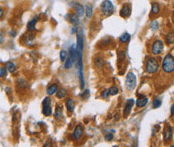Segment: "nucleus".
<instances>
[{
	"instance_id": "6e6552de",
	"label": "nucleus",
	"mask_w": 174,
	"mask_h": 147,
	"mask_svg": "<svg viewBox=\"0 0 174 147\" xmlns=\"http://www.w3.org/2000/svg\"><path fill=\"white\" fill-rule=\"evenodd\" d=\"M163 48H164V44L161 39H156L154 40V42L152 43V47H151V52L153 55H159L161 54L163 51Z\"/></svg>"
},
{
	"instance_id": "ea45409f",
	"label": "nucleus",
	"mask_w": 174,
	"mask_h": 147,
	"mask_svg": "<svg viewBox=\"0 0 174 147\" xmlns=\"http://www.w3.org/2000/svg\"><path fill=\"white\" fill-rule=\"evenodd\" d=\"M5 15V12H4V9L2 8V7H0V20L3 19V17Z\"/></svg>"
},
{
	"instance_id": "a211bd4d",
	"label": "nucleus",
	"mask_w": 174,
	"mask_h": 147,
	"mask_svg": "<svg viewBox=\"0 0 174 147\" xmlns=\"http://www.w3.org/2000/svg\"><path fill=\"white\" fill-rule=\"evenodd\" d=\"M16 87H17V90L19 91H24L26 90V88L28 87V83L27 81L24 79V78H18L17 81H16Z\"/></svg>"
},
{
	"instance_id": "ddd939ff",
	"label": "nucleus",
	"mask_w": 174,
	"mask_h": 147,
	"mask_svg": "<svg viewBox=\"0 0 174 147\" xmlns=\"http://www.w3.org/2000/svg\"><path fill=\"white\" fill-rule=\"evenodd\" d=\"M54 118H55L56 121H62L64 119L62 105H60V104H57L56 105L55 111H54Z\"/></svg>"
},
{
	"instance_id": "423d86ee",
	"label": "nucleus",
	"mask_w": 174,
	"mask_h": 147,
	"mask_svg": "<svg viewBox=\"0 0 174 147\" xmlns=\"http://www.w3.org/2000/svg\"><path fill=\"white\" fill-rule=\"evenodd\" d=\"M125 86L128 91H132L136 87V75L134 74L132 71L127 73L125 79Z\"/></svg>"
},
{
	"instance_id": "393cba45",
	"label": "nucleus",
	"mask_w": 174,
	"mask_h": 147,
	"mask_svg": "<svg viewBox=\"0 0 174 147\" xmlns=\"http://www.w3.org/2000/svg\"><path fill=\"white\" fill-rule=\"evenodd\" d=\"M5 67H6V70L8 71V72H10V73H14L16 71V64L14 62H12V61L6 62Z\"/></svg>"
},
{
	"instance_id": "6ab92c4d",
	"label": "nucleus",
	"mask_w": 174,
	"mask_h": 147,
	"mask_svg": "<svg viewBox=\"0 0 174 147\" xmlns=\"http://www.w3.org/2000/svg\"><path fill=\"white\" fill-rule=\"evenodd\" d=\"M110 44H111V38L109 37H105V38H102L101 40L98 42V48H101V49H106V48H109L110 47Z\"/></svg>"
},
{
	"instance_id": "7c9ffc66",
	"label": "nucleus",
	"mask_w": 174,
	"mask_h": 147,
	"mask_svg": "<svg viewBox=\"0 0 174 147\" xmlns=\"http://www.w3.org/2000/svg\"><path fill=\"white\" fill-rule=\"evenodd\" d=\"M160 106H161V100L159 98H155L153 100V102H152V107L156 109V108H159Z\"/></svg>"
},
{
	"instance_id": "2eb2a0df",
	"label": "nucleus",
	"mask_w": 174,
	"mask_h": 147,
	"mask_svg": "<svg viewBox=\"0 0 174 147\" xmlns=\"http://www.w3.org/2000/svg\"><path fill=\"white\" fill-rule=\"evenodd\" d=\"M72 5H74L75 13L77 14L79 17H82L85 14V8L82 4L77 3V2H72Z\"/></svg>"
},
{
	"instance_id": "a19ab883",
	"label": "nucleus",
	"mask_w": 174,
	"mask_h": 147,
	"mask_svg": "<svg viewBox=\"0 0 174 147\" xmlns=\"http://www.w3.org/2000/svg\"><path fill=\"white\" fill-rule=\"evenodd\" d=\"M170 111H171V112H170V114H171V116L174 117V104L171 106V110H170Z\"/></svg>"
},
{
	"instance_id": "f03ea898",
	"label": "nucleus",
	"mask_w": 174,
	"mask_h": 147,
	"mask_svg": "<svg viewBox=\"0 0 174 147\" xmlns=\"http://www.w3.org/2000/svg\"><path fill=\"white\" fill-rule=\"evenodd\" d=\"M162 71L165 74H171L174 72V56L167 54L162 60Z\"/></svg>"
},
{
	"instance_id": "c85d7f7f",
	"label": "nucleus",
	"mask_w": 174,
	"mask_h": 147,
	"mask_svg": "<svg viewBox=\"0 0 174 147\" xmlns=\"http://www.w3.org/2000/svg\"><path fill=\"white\" fill-rule=\"evenodd\" d=\"M117 54H118V63L124 61V60L126 59V52L124 51V50H119V51L117 52Z\"/></svg>"
},
{
	"instance_id": "4c0bfd02",
	"label": "nucleus",
	"mask_w": 174,
	"mask_h": 147,
	"mask_svg": "<svg viewBox=\"0 0 174 147\" xmlns=\"http://www.w3.org/2000/svg\"><path fill=\"white\" fill-rule=\"evenodd\" d=\"M5 40V36H4V33H3L2 30H0V44H2L3 42Z\"/></svg>"
},
{
	"instance_id": "c9c22d12",
	"label": "nucleus",
	"mask_w": 174,
	"mask_h": 147,
	"mask_svg": "<svg viewBox=\"0 0 174 147\" xmlns=\"http://www.w3.org/2000/svg\"><path fill=\"white\" fill-rule=\"evenodd\" d=\"M88 97H89V90L88 89H86V90L81 94V98L83 100H86V99H88Z\"/></svg>"
},
{
	"instance_id": "39448f33",
	"label": "nucleus",
	"mask_w": 174,
	"mask_h": 147,
	"mask_svg": "<svg viewBox=\"0 0 174 147\" xmlns=\"http://www.w3.org/2000/svg\"><path fill=\"white\" fill-rule=\"evenodd\" d=\"M159 69V62L156 58L154 57H150L147 59L146 63H145V72L148 74H154L156 73Z\"/></svg>"
},
{
	"instance_id": "4be33fe9",
	"label": "nucleus",
	"mask_w": 174,
	"mask_h": 147,
	"mask_svg": "<svg viewBox=\"0 0 174 147\" xmlns=\"http://www.w3.org/2000/svg\"><path fill=\"white\" fill-rule=\"evenodd\" d=\"M68 18H69V22L72 25L77 26V25L79 24V18H80V17H79L75 12H71V13L68 14Z\"/></svg>"
},
{
	"instance_id": "473e14b6",
	"label": "nucleus",
	"mask_w": 174,
	"mask_h": 147,
	"mask_svg": "<svg viewBox=\"0 0 174 147\" xmlns=\"http://www.w3.org/2000/svg\"><path fill=\"white\" fill-rule=\"evenodd\" d=\"M7 74V70H6V67L0 65V78H4Z\"/></svg>"
},
{
	"instance_id": "f8f14e48",
	"label": "nucleus",
	"mask_w": 174,
	"mask_h": 147,
	"mask_svg": "<svg viewBox=\"0 0 174 147\" xmlns=\"http://www.w3.org/2000/svg\"><path fill=\"white\" fill-rule=\"evenodd\" d=\"M38 19H39V15H35L31 20H29V22L27 23V26H26L27 32L36 31V24L38 22Z\"/></svg>"
},
{
	"instance_id": "5701e85b",
	"label": "nucleus",
	"mask_w": 174,
	"mask_h": 147,
	"mask_svg": "<svg viewBox=\"0 0 174 147\" xmlns=\"http://www.w3.org/2000/svg\"><path fill=\"white\" fill-rule=\"evenodd\" d=\"M85 16L87 17V19H91V17L93 15V7L91 4H86L85 5Z\"/></svg>"
},
{
	"instance_id": "bb28decb",
	"label": "nucleus",
	"mask_w": 174,
	"mask_h": 147,
	"mask_svg": "<svg viewBox=\"0 0 174 147\" xmlns=\"http://www.w3.org/2000/svg\"><path fill=\"white\" fill-rule=\"evenodd\" d=\"M130 40V34L127 33V32H124L120 37H119V42L121 43V44H126V43H128Z\"/></svg>"
},
{
	"instance_id": "9b49d317",
	"label": "nucleus",
	"mask_w": 174,
	"mask_h": 147,
	"mask_svg": "<svg viewBox=\"0 0 174 147\" xmlns=\"http://www.w3.org/2000/svg\"><path fill=\"white\" fill-rule=\"evenodd\" d=\"M119 15L124 19L128 18L131 15V5H130V3H124L122 5L120 11H119Z\"/></svg>"
},
{
	"instance_id": "7ed1b4c3",
	"label": "nucleus",
	"mask_w": 174,
	"mask_h": 147,
	"mask_svg": "<svg viewBox=\"0 0 174 147\" xmlns=\"http://www.w3.org/2000/svg\"><path fill=\"white\" fill-rule=\"evenodd\" d=\"M77 60V52H76V46L72 45L69 49V54H68L66 60L64 61L63 67L65 69H71V67L74 65Z\"/></svg>"
},
{
	"instance_id": "f704fd0d",
	"label": "nucleus",
	"mask_w": 174,
	"mask_h": 147,
	"mask_svg": "<svg viewBox=\"0 0 174 147\" xmlns=\"http://www.w3.org/2000/svg\"><path fill=\"white\" fill-rule=\"evenodd\" d=\"M101 97L103 99H107L109 97V91H108V89H104V90L101 92Z\"/></svg>"
},
{
	"instance_id": "412c9836",
	"label": "nucleus",
	"mask_w": 174,
	"mask_h": 147,
	"mask_svg": "<svg viewBox=\"0 0 174 147\" xmlns=\"http://www.w3.org/2000/svg\"><path fill=\"white\" fill-rule=\"evenodd\" d=\"M135 103H136V106L138 107V108H143V107H145L147 105L148 98L146 97V96H139Z\"/></svg>"
},
{
	"instance_id": "c756f323",
	"label": "nucleus",
	"mask_w": 174,
	"mask_h": 147,
	"mask_svg": "<svg viewBox=\"0 0 174 147\" xmlns=\"http://www.w3.org/2000/svg\"><path fill=\"white\" fill-rule=\"evenodd\" d=\"M108 91H109V95L113 96V95H117L118 92H119V89L118 87H116L115 85H112L109 87V89H108Z\"/></svg>"
},
{
	"instance_id": "f257e3e1",
	"label": "nucleus",
	"mask_w": 174,
	"mask_h": 147,
	"mask_svg": "<svg viewBox=\"0 0 174 147\" xmlns=\"http://www.w3.org/2000/svg\"><path fill=\"white\" fill-rule=\"evenodd\" d=\"M77 36V43H76V52H77V68H78V75H79V81H80V88H85V79H84V73H83V51H84V37H83L82 30H78L76 33Z\"/></svg>"
},
{
	"instance_id": "9d476101",
	"label": "nucleus",
	"mask_w": 174,
	"mask_h": 147,
	"mask_svg": "<svg viewBox=\"0 0 174 147\" xmlns=\"http://www.w3.org/2000/svg\"><path fill=\"white\" fill-rule=\"evenodd\" d=\"M173 137V130L172 127L169 124H166L164 129H163V139H164L165 143H168L172 140Z\"/></svg>"
},
{
	"instance_id": "e433bc0d",
	"label": "nucleus",
	"mask_w": 174,
	"mask_h": 147,
	"mask_svg": "<svg viewBox=\"0 0 174 147\" xmlns=\"http://www.w3.org/2000/svg\"><path fill=\"white\" fill-rule=\"evenodd\" d=\"M104 139H105V140H106V141H111L112 139H113V134H112V133H107V134H105Z\"/></svg>"
},
{
	"instance_id": "f3484780",
	"label": "nucleus",
	"mask_w": 174,
	"mask_h": 147,
	"mask_svg": "<svg viewBox=\"0 0 174 147\" xmlns=\"http://www.w3.org/2000/svg\"><path fill=\"white\" fill-rule=\"evenodd\" d=\"M65 107H66V109L68 111V113H73L74 111V108H75V102L74 100L70 98V97H67L65 99Z\"/></svg>"
},
{
	"instance_id": "cd10ccee",
	"label": "nucleus",
	"mask_w": 174,
	"mask_h": 147,
	"mask_svg": "<svg viewBox=\"0 0 174 147\" xmlns=\"http://www.w3.org/2000/svg\"><path fill=\"white\" fill-rule=\"evenodd\" d=\"M93 63H94V67L95 68H101L103 66V64H104V60H103V58H101V57H95V58H94V61H93Z\"/></svg>"
},
{
	"instance_id": "dca6fc26",
	"label": "nucleus",
	"mask_w": 174,
	"mask_h": 147,
	"mask_svg": "<svg viewBox=\"0 0 174 147\" xmlns=\"http://www.w3.org/2000/svg\"><path fill=\"white\" fill-rule=\"evenodd\" d=\"M161 6L158 2H152L151 3V11H150V17H155L157 16L159 12H160Z\"/></svg>"
},
{
	"instance_id": "0eeeda50",
	"label": "nucleus",
	"mask_w": 174,
	"mask_h": 147,
	"mask_svg": "<svg viewBox=\"0 0 174 147\" xmlns=\"http://www.w3.org/2000/svg\"><path fill=\"white\" fill-rule=\"evenodd\" d=\"M42 114L46 117H48L52 114L51 99H50L49 96H46L42 101Z\"/></svg>"
},
{
	"instance_id": "20e7f679",
	"label": "nucleus",
	"mask_w": 174,
	"mask_h": 147,
	"mask_svg": "<svg viewBox=\"0 0 174 147\" xmlns=\"http://www.w3.org/2000/svg\"><path fill=\"white\" fill-rule=\"evenodd\" d=\"M114 5L110 0H103L100 4V12L104 17H109L114 13Z\"/></svg>"
},
{
	"instance_id": "72a5a7b5",
	"label": "nucleus",
	"mask_w": 174,
	"mask_h": 147,
	"mask_svg": "<svg viewBox=\"0 0 174 147\" xmlns=\"http://www.w3.org/2000/svg\"><path fill=\"white\" fill-rule=\"evenodd\" d=\"M150 26H151V29H152V30H154V31H155V30H157L158 28H159V21H158V20L152 21Z\"/></svg>"
},
{
	"instance_id": "a878e982",
	"label": "nucleus",
	"mask_w": 174,
	"mask_h": 147,
	"mask_svg": "<svg viewBox=\"0 0 174 147\" xmlns=\"http://www.w3.org/2000/svg\"><path fill=\"white\" fill-rule=\"evenodd\" d=\"M66 95H67V90H66V88H59L58 89V91L56 92V97L58 99H63L66 97Z\"/></svg>"
},
{
	"instance_id": "4468645a",
	"label": "nucleus",
	"mask_w": 174,
	"mask_h": 147,
	"mask_svg": "<svg viewBox=\"0 0 174 147\" xmlns=\"http://www.w3.org/2000/svg\"><path fill=\"white\" fill-rule=\"evenodd\" d=\"M134 103H135V101H134L133 99H129V100H127V101H126L124 110H123V116H124V118L128 117L130 112H131V109H132V107L134 105Z\"/></svg>"
},
{
	"instance_id": "2f4dec72",
	"label": "nucleus",
	"mask_w": 174,
	"mask_h": 147,
	"mask_svg": "<svg viewBox=\"0 0 174 147\" xmlns=\"http://www.w3.org/2000/svg\"><path fill=\"white\" fill-rule=\"evenodd\" d=\"M67 56H68V53L65 51V50H61L60 51V61L64 63V61L67 58Z\"/></svg>"
},
{
	"instance_id": "aec40b11",
	"label": "nucleus",
	"mask_w": 174,
	"mask_h": 147,
	"mask_svg": "<svg viewBox=\"0 0 174 147\" xmlns=\"http://www.w3.org/2000/svg\"><path fill=\"white\" fill-rule=\"evenodd\" d=\"M58 89H59V87H58V84L57 83H52L50 84L48 87H47L46 89V93L48 96H52V95H55L56 92L58 91Z\"/></svg>"
},
{
	"instance_id": "58836bf2",
	"label": "nucleus",
	"mask_w": 174,
	"mask_h": 147,
	"mask_svg": "<svg viewBox=\"0 0 174 147\" xmlns=\"http://www.w3.org/2000/svg\"><path fill=\"white\" fill-rule=\"evenodd\" d=\"M9 35H10V37L15 38V37H16V35H17V31H16V30H14V29L10 30V31H9Z\"/></svg>"
},
{
	"instance_id": "1a4fd4ad",
	"label": "nucleus",
	"mask_w": 174,
	"mask_h": 147,
	"mask_svg": "<svg viewBox=\"0 0 174 147\" xmlns=\"http://www.w3.org/2000/svg\"><path fill=\"white\" fill-rule=\"evenodd\" d=\"M84 134V127L82 124H77L74 128V131L72 133V138L74 141H79Z\"/></svg>"
},
{
	"instance_id": "b1692460",
	"label": "nucleus",
	"mask_w": 174,
	"mask_h": 147,
	"mask_svg": "<svg viewBox=\"0 0 174 147\" xmlns=\"http://www.w3.org/2000/svg\"><path fill=\"white\" fill-rule=\"evenodd\" d=\"M165 42L167 45H171L174 43V31H170L166 34L165 36Z\"/></svg>"
}]
</instances>
